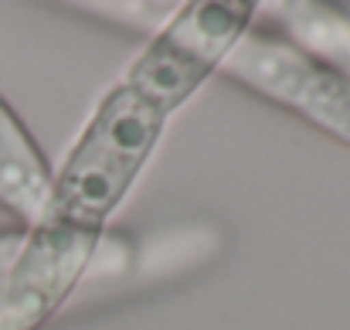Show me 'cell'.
<instances>
[{
	"instance_id": "obj_1",
	"label": "cell",
	"mask_w": 350,
	"mask_h": 330,
	"mask_svg": "<svg viewBox=\"0 0 350 330\" xmlns=\"http://www.w3.org/2000/svg\"><path fill=\"white\" fill-rule=\"evenodd\" d=\"M163 123V112L119 82L99 103L72 157L55 177L44 221L99 235L153 153Z\"/></svg>"
},
{
	"instance_id": "obj_2",
	"label": "cell",
	"mask_w": 350,
	"mask_h": 330,
	"mask_svg": "<svg viewBox=\"0 0 350 330\" xmlns=\"http://www.w3.org/2000/svg\"><path fill=\"white\" fill-rule=\"evenodd\" d=\"M248 24L252 3H187L129 65L122 86L170 116L215 68H221L228 51L248 34Z\"/></svg>"
},
{
	"instance_id": "obj_3",
	"label": "cell",
	"mask_w": 350,
	"mask_h": 330,
	"mask_svg": "<svg viewBox=\"0 0 350 330\" xmlns=\"http://www.w3.org/2000/svg\"><path fill=\"white\" fill-rule=\"evenodd\" d=\"M218 72L350 147V79L310 51L265 34H245Z\"/></svg>"
},
{
	"instance_id": "obj_4",
	"label": "cell",
	"mask_w": 350,
	"mask_h": 330,
	"mask_svg": "<svg viewBox=\"0 0 350 330\" xmlns=\"http://www.w3.org/2000/svg\"><path fill=\"white\" fill-rule=\"evenodd\" d=\"M99 235L41 221L7 262L0 283V330H38L82 276Z\"/></svg>"
},
{
	"instance_id": "obj_5",
	"label": "cell",
	"mask_w": 350,
	"mask_h": 330,
	"mask_svg": "<svg viewBox=\"0 0 350 330\" xmlns=\"http://www.w3.org/2000/svg\"><path fill=\"white\" fill-rule=\"evenodd\" d=\"M55 174L41 157L31 133L0 99V208L10 212L27 231L38 228L51 205Z\"/></svg>"
},
{
	"instance_id": "obj_6",
	"label": "cell",
	"mask_w": 350,
	"mask_h": 330,
	"mask_svg": "<svg viewBox=\"0 0 350 330\" xmlns=\"http://www.w3.org/2000/svg\"><path fill=\"white\" fill-rule=\"evenodd\" d=\"M282 14L296 48L350 79V17H344V10L330 3H289Z\"/></svg>"
}]
</instances>
